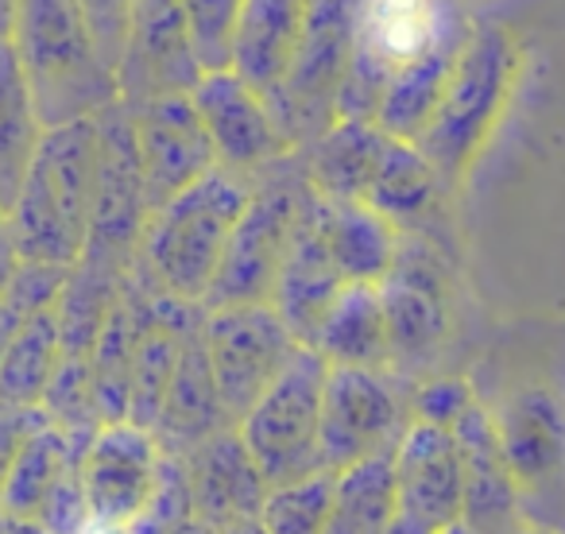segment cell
<instances>
[{
    "mask_svg": "<svg viewBox=\"0 0 565 534\" xmlns=\"http://www.w3.org/2000/svg\"><path fill=\"white\" fill-rule=\"evenodd\" d=\"M511 534H557V531H550V526H542V523H531V519H523V523H519Z\"/></svg>",
    "mask_w": 565,
    "mask_h": 534,
    "instance_id": "cell-43",
    "label": "cell"
},
{
    "mask_svg": "<svg viewBox=\"0 0 565 534\" xmlns=\"http://www.w3.org/2000/svg\"><path fill=\"white\" fill-rule=\"evenodd\" d=\"M244 0H182V17H186V40L198 71H228L233 55V32L241 20Z\"/></svg>",
    "mask_w": 565,
    "mask_h": 534,
    "instance_id": "cell-33",
    "label": "cell"
},
{
    "mask_svg": "<svg viewBox=\"0 0 565 534\" xmlns=\"http://www.w3.org/2000/svg\"><path fill=\"white\" fill-rule=\"evenodd\" d=\"M17 252H12V244H9V236L0 241V295H4V287H9V279H12V271H17Z\"/></svg>",
    "mask_w": 565,
    "mask_h": 534,
    "instance_id": "cell-38",
    "label": "cell"
},
{
    "mask_svg": "<svg viewBox=\"0 0 565 534\" xmlns=\"http://www.w3.org/2000/svg\"><path fill=\"white\" fill-rule=\"evenodd\" d=\"M465 43V28L457 24L454 32L441 43H434L426 55H418L415 63L399 66V71L387 78V89L380 97L376 125L384 128L395 140L418 143L423 132L430 128V120L438 117V105L446 97L449 74H454L457 51Z\"/></svg>",
    "mask_w": 565,
    "mask_h": 534,
    "instance_id": "cell-27",
    "label": "cell"
},
{
    "mask_svg": "<svg viewBox=\"0 0 565 534\" xmlns=\"http://www.w3.org/2000/svg\"><path fill=\"white\" fill-rule=\"evenodd\" d=\"M333 369H392L380 284H345L318 322L310 345Z\"/></svg>",
    "mask_w": 565,
    "mask_h": 534,
    "instance_id": "cell-24",
    "label": "cell"
},
{
    "mask_svg": "<svg viewBox=\"0 0 565 534\" xmlns=\"http://www.w3.org/2000/svg\"><path fill=\"white\" fill-rule=\"evenodd\" d=\"M307 4L310 0H244L233 32L228 71L248 82L264 102H271L275 89L287 78V66H291L302 35V20H307Z\"/></svg>",
    "mask_w": 565,
    "mask_h": 534,
    "instance_id": "cell-23",
    "label": "cell"
},
{
    "mask_svg": "<svg viewBox=\"0 0 565 534\" xmlns=\"http://www.w3.org/2000/svg\"><path fill=\"white\" fill-rule=\"evenodd\" d=\"M94 434H66L43 423L28 434L12 461L0 511L43 534H89V508L82 492V453Z\"/></svg>",
    "mask_w": 565,
    "mask_h": 534,
    "instance_id": "cell-10",
    "label": "cell"
},
{
    "mask_svg": "<svg viewBox=\"0 0 565 534\" xmlns=\"http://www.w3.org/2000/svg\"><path fill=\"white\" fill-rule=\"evenodd\" d=\"M12 20H17V0H0V40L12 35Z\"/></svg>",
    "mask_w": 565,
    "mask_h": 534,
    "instance_id": "cell-40",
    "label": "cell"
},
{
    "mask_svg": "<svg viewBox=\"0 0 565 534\" xmlns=\"http://www.w3.org/2000/svg\"><path fill=\"white\" fill-rule=\"evenodd\" d=\"M449 430H454L465 461L461 523H469L480 534H511L523 523V492L503 461L495 415L477 399Z\"/></svg>",
    "mask_w": 565,
    "mask_h": 534,
    "instance_id": "cell-19",
    "label": "cell"
},
{
    "mask_svg": "<svg viewBox=\"0 0 565 534\" xmlns=\"http://www.w3.org/2000/svg\"><path fill=\"white\" fill-rule=\"evenodd\" d=\"M395 453V449H392ZM392 453L369 457L333 472V500L326 534H384L399 515Z\"/></svg>",
    "mask_w": 565,
    "mask_h": 534,
    "instance_id": "cell-30",
    "label": "cell"
},
{
    "mask_svg": "<svg viewBox=\"0 0 565 534\" xmlns=\"http://www.w3.org/2000/svg\"><path fill=\"white\" fill-rule=\"evenodd\" d=\"M24 534H43V531H35V526H24Z\"/></svg>",
    "mask_w": 565,
    "mask_h": 534,
    "instance_id": "cell-47",
    "label": "cell"
},
{
    "mask_svg": "<svg viewBox=\"0 0 565 534\" xmlns=\"http://www.w3.org/2000/svg\"><path fill=\"white\" fill-rule=\"evenodd\" d=\"M395 488H399V515L446 531L461 523L465 508V461L454 430L411 418L399 446L392 453Z\"/></svg>",
    "mask_w": 565,
    "mask_h": 534,
    "instance_id": "cell-17",
    "label": "cell"
},
{
    "mask_svg": "<svg viewBox=\"0 0 565 534\" xmlns=\"http://www.w3.org/2000/svg\"><path fill=\"white\" fill-rule=\"evenodd\" d=\"M310 225L345 284H380L392 271L403 233L364 202H333L310 190Z\"/></svg>",
    "mask_w": 565,
    "mask_h": 534,
    "instance_id": "cell-21",
    "label": "cell"
},
{
    "mask_svg": "<svg viewBox=\"0 0 565 534\" xmlns=\"http://www.w3.org/2000/svg\"><path fill=\"white\" fill-rule=\"evenodd\" d=\"M63 364V330L55 302L35 310L0 356V407H40Z\"/></svg>",
    "mask_w": 565,
    "mask_h": 534,
    "instance_id": "cell-31",
    "label": "cell"
},
{
    "mask_svg": "<svg viewBox=\"0 0 565 534\" xmlns=\"http://www.w3.org/2000/svg\"><path fill=\"white\" fill-rule=\"evenodd\" d=\"M47 423V415H43L40 407L24 410V407H0V488H4V477H9L12 461H17L20 446L28 441V434L35 430V426Z\"/></svg>",
    "mask_w": 565,
    "mask_h": 534,
    "instance_id": "cell-37",
    "label": "cell"
},
{
    "mask_svg": "<svg viewBox=\"0 0 565 534\" xmlns=\"http://www.w3.org/2000/svg\"><path fill=\"white\" fill-rule=\"evenodd\" d=\"M495 430L523 503L526 495L546 492L565 472V407L546 387H526L511 395L495 415Z\"/></svg>",
    "mask_w": 565,
    "mask_h": 534,
    "instance_id": "cell-20",
    "label": "cell"
},
{
    "mask_svg": "<svg viewBox=\"0 0 565 534\" xmlns=\"http://www.w3.org/2000/svg\"><path fill=\"white\" fill-rule=\"evenodd\" d=\"M202 341L221 407H225L233 426L248 415L252 403L279 380V372L302 349L271 302L205 310Z\"/></svg>",
    "mask_w": 565,
    "mask_h": 534,
    "instance_id": "cell-9",
    "label": "cell"
},
{
    "mask_svg": "<svg viewBox=\"0 0 565 534\" xmlns=\"http://www.w3.org/2000/svg\"><path fill=\"white\" fill-rule=\"evenodd\" d=\"M454 28L446 0H353V63L338 97V120H376L387 78Z\"/></svg>",
    "mask_w": 565,
    "mask_h": 534,
    "instance_id": "cell-6",
    "label": "cell"
},
{
    "mask_svg": "<svg viewBox=\"0 0 565 534\" xmlns=\"http://www.w3.org/2000/svg\"><path fill=\"white\" fill-rule=\"evenodd\" d=\"M353 63V0H310L299 47L271 105L295 151L315 143L338 120V97Z\"/></svg>",
    "mask_w": 565,
    "mask_h": 534,
    "instance_id": "cell-8",
    "label": "cell"
},
{
    "mask_svg": "<svg viewBox=\"0 0 565 534\" xmlns=\"http://www.w3.org/2000/svg\"><path fill=\"white\" fill-rule=\"evenodd\" d=\"M384 534H438V531H430V526L415 523V519H407V515H395V523L387 526Z\"/></svg>",
    "mask_w": 565,
    "mask_h": 534,
    "instance_id": "cell-39",
    "label": "cell"
},
{
    "mask_svg": "<svg viewBox=\"0 0 565 534\" xmlns=\"http://www.w3.org/2000/svg\"><path fill=\"white\" fill-rule=\"evenodd\" d=\"M43 120L32 102V89L17 63L9 40H0V210L9 213L17 202L24 174L43 140Z\"/></svg>",
    "mask_w": 565,
    "mask_h": 534,
    "instance_id": "cell-29",
    "label": "cell"
},
{
    "mask_svg": "<svg viewBox=\"0 0 565 534\" xmlns=\"http://www.w3.org/2000/svg\"><path fill=\"white\" fill-rule=\"evenodd\" d=\"M66 276H71L66 267L17 264L9 287H4V295H0V356H4V349L12 345V338L24 330V322L35 314V310L51 307V302L58 299Z\"/></svg>",
    "mask_w": 565,
    "mask_h": 534,
    "instance_id": "cell-34",
    "label": "cell"
},
{
    "mask_svg": "<svg viewBox=\"0 0 565 534\" xmlns=\"http://www.w3.org/2000/svg\"><path fill=\"white\" fill-rule=\"evenodd\" d=\"M446 182L430 167V159L418 151V143L407 140H387L384 159H380L376 174L369 182L364 205L392 221L399 233H415L426 217L441 205Z\"/></svg>",
    "mask_w": 565,
    "mask_h": 534,
    "instance_id": "cell-28",
    "label": "cell"
},
{
    "mask_svg": "<svg viewBox=\"0 0 565 534\" xmlns=\"http://www.w3.org/2000/svg\"><path fill=\"white\" fill-rule=\"evenodd\" d=\"M9 43L43 128L97 117L120 102L117 74L97 51L78 0H17Z\"/></svg>",
    "mask_w": 565,
    "mask_h": 534,
    "instance_id": "cell-3",
    "label": "cell"
},
{
    "mask_svg": "<svg viewBox=\"0 0 565 534\" xmlns=\"http://www.w3.org/2000/svg\"><path fill=\"white\" fill-rule=\"evenodd\" d=\"M411 423V399L392 369H333L322 392V464L349 469L369 457L392 453Z\"/></svg>",
    "mask_w": 565,
    "mask_h": 534,
    "instance_id": "cell-11",
    "label": "cell"
},
{
    "mask_svg": "<svg viewBox=\"0 0 565 534\" xmlns=\"http://www.w3.org/2000/svg\"><path fill=\"white\" fill-rule=\"evenodd\" d=\"M256 182L213 167L205 179L148 213L136 252V276L167 299L202 307L225 259L228 236L241 221Z\"/></svg>",
    "mask_w": 565,
    "mask_h": 534,
    "instance_id": "cell-2",
    "label": "cell"
},
{
    "mask_svg": "<svg viewBox=\"0 0 565 534\" xmlns=\"http://www.w3.org/2000/svg\"><path fill=\"white\" fill-rule=\"evenodd\" d=\"M330 364L302 345L295 361L279 372L271 387L248 407L236 423L244 449L256 469L264 472L267 488L291 484V480L322 472V392Z\"/></svg>",
    "mask_w": 565,
    "mask_h": 534,
    "instance_id": "cell-5",
    "label": "cell"
},
{
    "mask_svg": "<svg viewBox=\"0 0 565 534\" xmlns=\"http://www.w3.org/2000/svg\"><path fill=\"white\" fill-rule=\"evenodd\" d=\"M477 403V392H472L469 380L461 376H434L426 384L415 387L411 395V418L418 423H434V426H454L465 410Z\"/></svg>",
    "mask_w": 565,
    "mask_h": 534,
    "instance_id": "cell-35",
    "label": "cell"
},
{
    "mask_svg": "<svg viewBox=\"0 0 565 534\" xmlns=\"http://www.w3.org/2000/svg\"><path fill=\"white\" fill-rule=\"evenodd\" d=\"M217 534H267L264 526H259V519H248V523H236V526H225V531Z\"/></svg>",
    "mask_w": 565,
    "mask_h": 534,
    "instance_id": "cell-41",
    "label": "cell"
},
{
    "mask_svg": "<svg viewBox=\"0 0 565 534\" xmlns=\"http://www.w3.org/2000/svg\"><path fill=\"white\" fill-rule=\"evenodd\" d=\"M438 534H480V531H472L469 523H449L446 531H438Z\"/></svg>",
    "mask_w": 565,
    "mask_h": 534,
    "instance_id": "cell-45",
    "label": "cell"
},
{
    "mask_svg": "<svg viewBox=\"0 0 565 534\" xmlns=\"http://www.w3.org/2000/svg\"><path fill=\"white\" fill-rule=\"evenodd\" d=\"M519 78H523V47L511 28L477 24L465 32L438 117L418 140V151L430 159L446 186H457L488 148L508 117Z\"/></svg>",
    "mask_w": 565,
    "mask_h": 534,
    "instance_id": "cell-4",
    "label": "cell"
},
{
    "mask_svg": "<svg viewBox=\"0 0 565 534\" xmlns=\"http://www.w3.org/2000/svg\"><path fill=\"white\" fill-rule=\"evenodd\" d=\"M392 136L376 120H333L315 143L302 148V174L318 197L364 202Z\"/></svg>",
    "mask_w": 565,
    "mask_h": 534,
    "instance_id": "cell-25",
    "label": "cell"
},
{
    "mask_svg": "<svg viewBox=\"0 0 565 534\" xmlns=\"http://www.w3.org/2000/svg\"><path fill=\"white\" fill-rule=\"evenodd\" d=\"M97 117L55 125L43 132L40 151L24 174L4 236L20 264H47L71 271L82 259L97 194Z\"/></svg>",
    "mask_w": 565,
    "mask_h": 534,
    "instance_id": "cell-1",
    "label": "cell"
},
{
    "mask_svg": "<svg viewBox=\"0 0 565 534\" xmlns=\"http://www.w3.org/2000/svg\"><path fill=\"white\" fill-rule=\"evenodd\" d=\"M392 369H415L438 356L449 333V291L438 252L418 236L403 233L395 264L380 279Z\"/></svg>",
    "mask_w": 565,
    "mask_h": 534,
    "instance_id": "cell-14",
    "label": "cell"
},
{
    "mask_svg": "<svg viewBox=\"0 0 565 534\" xmlns=\"http://www.w3.org/2000/svg\"><path fill=\"white\" fill-rule=\"evenodd\" d=\"M341 287H345V279H341L330 252L318 241L315 225H310V202H307L299 233H295L291 252L282 259V271L271 291V307L279 310V318L287 322V330L295 333L299 345H310L318 322H322V314L330 310V302L338 299Z\"/></svg>",
    "mask_w": 565,
    "mask_h": 534,
    "instance_id": "cell-26",
    "label": "cell"
},
{
    "mask_svg": "<svg viewBox=\"0 0 565 534\" xmlns=\"http://www.w3.org/2000/svg\"><path fill=\"white\" fill-rule=\"evenodd\" d=\"M310 202V182L302 167L295 174H275L264 186H252V197L228 236L225 259L202 307H244V302H271L282 259L291 252L299 221Z\"/></svg>",
    "mask_w": 565,
    "mask_h": 534,
    "instance_id": "cell-7",
    "label": "cell"
},
{
    "mask_svg": "<svg viewBox=\"0 0 565 534\" xmlns=\"http://www.w3.org/2000/svg\"><path fill=\"white\" fill-rule=\"evenodd\" d=\"M163 446L156 434L132 423H105L82 453V492L89 526L125 534L156 500L163 480Z\"/></svg>",
    "mask_w": 565,
    "mask_h": 534,
    "instance_id": "cell-12",
    "label": "cell"
},
{
    "mask_svg": "<svg viewBox=\"0 0 565 534\" xmlns=\"http://www.w3.org/2000/svg\"><path fill=\"white\" fill-rule=\"evenodd\" d=\"M333 500V472H315V477L291 480L267 492L259 508V526L267 534H326Z\"/></svg>",
    "mask_w": 565,
    "mask_h": 534,
    "instance_id": "cell-32",
    "label": "cell"
},
{
    "mask_svg": "<svg viewBox=\"0 0 565 534\" xmlns=\"http://www.w3.org/2000/svg\"><path fill=\"white\" fill-rule=\"evenodd\" d=\"M125 109L132 117L148 213H156L159 205H167L174 194L194 186L217 167L210 132H205L190 94H159L148 102L125 105Z\"/></svg>",
    "mask_w": 565,
    "mask_h": 534,
    "instance_id": "cell-13",
    "label": "cell"
},
{
    "mask_svg": "<svg viewBox=\"0 0 565 534\" xmlns=\"http://www.w3.org/2000/svg\"><path fill=\"white\" fill-rule=\"evenodd\" d=\"M182 464H186L190 511H194L198 523L225 531V526L259 519V508H264L271 488H267L264 472L256 469L252 453L244 449L236 426L217 430L202 446H194L182 457Z\"/></svg>",
    "mask_w": 565,
    "mask_h": 534,
    "instance_id": "cell-18",
    "label": "cell"
},
{
    "mask_svg": "<svg viewBox=\"0 0 565 534\" xmlns=\"http://www.w3.org/2000/svg\"><path fill=\"white\" fill-rule=\"evenodd\" d=\"M198 78L202 71L190 55L182 0H132L125 58L117 66L120 102L136 105L159 94H190Z\"/></svg>",
    "mask_w": 565,
    "mask_h": 534,
    "instance_id": "cell-16",
    "label": "cell"
},
{
    "mask_svg": "<svg viewBox=\"0 0 565 534\" xmlns=\"http://www.w3.org/2000/svg\"><path fill=\"white\" fill-rule=\"evenodd\" d=\"M86 28L94 35L97 51L109 63V71L117 74L120 58H125L128 43V20H132V0H78Z\"/></svg>",
    "mask_w": 565,
    "mask_h": 534,
    "instance_id": "cell-36",
    "label": "cell"
},
{
    "mask_svg": "<svg viewBox=\"0 0 565 534\" xmlns=\"http://www.w3.org/2000/svg\"><path fill=\"white\" fill-rule=\"evenodd\" d=\"M174 534H217V531H213V526H205V523H198V519H186V523H182Z\"/></svg>",
    "mask_w": 565,
    "mask_h": 534,
    "instance_id": "cell-42",
    "label": "cell"
},
{
    "mask_svg": "<svg viewBox=\"0 0 565 534\" xmlns=\"http://www.w3.org/2000/svg\"><path fill=\"white\" fill-rule=\"evenodd\" d=\"M190 102H194L198 117H202L205 132H210L217 167H225V171H271L287 156H295L271 105L248 82L236 78L233 71L202 74L198 86L190 89Z\"/></svg>",
    "mask_w": 565,
    "mask_h": 534,
    "instance_id": "cell-15",
    "label": "cell"
},
{
    "mask_svg": "<svg viewBox=\"0 0 565 534\" xmlns=\"http://www.w3.org/2000/svg\"><path fill=\"white\" fill-rule=\"evenodd\" d=\"M0 534H24V523H17V519H9L0 511Z\"/></svg>",
    "mask_w": 565,
    "mask_h": 534,
    "instance_id": "cell-44",
    "label": "cell"
},
{
    "mask_svg": "<svg viewBox=\"0 0 565 534\" xmlns=\"http://www.w3.org/2000/svg\"><path fill=\"white\" fill-rule=\"evenodd\" d=\"M228 426L233 423H228L225 407H221L217 384H213V372H210V356H205L202 322H198L182 338L179 364H174L171 387H167L163 410H159V423L151 434L163 446V453L186 457L194 446H202L205 438H213L217 430H228Z\"/></svg>",
    "mask_w": 565,
    "mask_h": 534,
    "instance_id": "cell-22",
    "label": "cell"
},
{
    "mask_svg": "<svg viewBox=\"0 0 565 534\" xmlns=\"http://www.w3.org/2000/svg\"><path fill=\"white\" fill-rule=\"evenodd\" d=\"M0 241H4V210H0Z\"/></svg>",
    "mask_w": 565,
    "mask_h": 534,
    "instance_id": "cell-46",
    "label": "cell"
}]
</instances>
